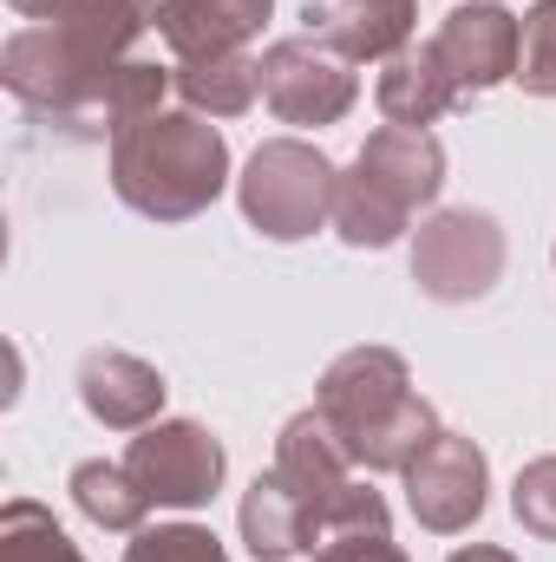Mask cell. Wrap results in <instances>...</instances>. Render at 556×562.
<instances>
[{"label":"cell","mask_w":556,"mask_h":562,"mask_svg":"<svg viewBox=\"0 0 556 562\" xmlns=\"http://www.w3.org/2000/svg\"><path fill=\"white\" fill-rule=\"evenodd\" d=\"M400 477H407L413 517L432 537H458V530H471V524L485 517V484H491V471H485V451H478L465 431H445V425H438L413 458H407Z\"/></svg>","instance_id":"obj_9"},{"label":"cell","mask_w":556,"mask_h":562,"mask_svg":"<svg viewBox=\"0 0 556 562\" xmlns=\"http://www.w3.org/2000/svg\"><path fill=\"white\" fill-rule=\"evenodd\" d=\"M419 46H425L432 72L445 79V92H452L458 105H471L478 92H491V86L518 79L524 20H518V13H504V7H491V0H465V7H452V13L438 20V33H432V40H419Z\"/></svg>","instance_id":"obj_7"},{"label":"cell","mask_w":556,"mask_h":562,"mask_svg":"<svg viewBox=\"0 0 556 562\" xmlns=\"http://www.w3.org/2000/svg\"><path fill=\"white\" fill-rule=\"evenodd\" d=\"M308 33L347 59H393L413 46V0H308Z\"/></svg>","instance_id":"obj_15"},{"label":"cell","mask_w":556,"mask_h":562,"mask_svg":"<svg viewBox=\"0 0 556 562\" xmlns=\"http://www.w3.org/2000/svg\"><path fill=\"white\" fill-rule=\"evenodd\" d=\"M445 190V144L432 132L380 125L334 183V229L347 249H393Z\"/></svg>","instance_id":"obj_4"},{"label":"cell","mask_w":556,"mask_h":562,"mask_svg":"<svg viewBox=\"0 0 556 562\" xmlns=\"http://www.w3.org/2000/svg\"><path fill=\"white\" fill-rule=\"evenodd\" d=\"M374 99H380V119H387V125H407V132H425V125H438L445 112H458V99H452L445 79L432 72L425 46H407V53L387 59Z\"/></svg>","instance_id":"obj_18"},{"label":"cell","mask_w":556,"mask_h":562,"mask_svg":"<svg viewBox=\"0 0 556 562\" xmlns=\"http://www.w3.org/2000/svg\"><path fill=\"white\" fill-rule=\"evenodd\" d=\"M125 464H132V477L151 491V504H164V510H197V504H210V497L223 491V471H230L223 445H216L197 419L144 425L138 438H132V451H125Z\"/></svg>","instance_id":"obj_10"},{"label":"cell","mask_w":556,"mask_h":562,"mask_svg":"<svg viewBox=\"0 0 556 562\" xmlns=\"http://www.w3.org/2000/svg\"><path fill=\"white\" fill-rule=\"evenodd\" d=\"M0 562H86V557H79V543L53 524L46 504L13 497V504L0 510Z\"/></svg>","instance_id":"obj_20"},{"label":"cell","mask_w":556,"mask_h":562,"mask_svg":"<svg viewBox=\"0 0 556 562\" xmlns=\"http://www.w3.org/2000/svg\"><path fill=\"white\" fill-rule=\"evenodd\" d=\"M79 406L105 431H144L164 413V373L138 360V353H119V347H99L79 360Z\"/></svg>","instance_id":"obj_12"},{"label":"cell","mask_w":556,"mask_h":562,"mask_svg":"<svg viewBox=\"0 0 556 562\" xmlns=\"http://www.w3.org/2000/svg\"><path fill=\"white\" fill-rule=\"evenodd\" d=\"M73 504L99 524V530H132L138 537L144 517H151V491L132 477V464H105V458H86L73 471Z\"/></svg>","instance_id":"obj_19"},{"label":"cell","mask_w":556,"mask_h":562,"mask_svg":"<svg viewBox=\"0 0 556 562\" xmlns=\"http://www.w3.org/2000/svg\"><path fill=\"white\" fill-rule=\"evenodd\" d=\"M334 183H341V170L314 144L269 138L256 144V157L243 164L236 196H243L249 229H263L269 243H301L321 223H334Z\"/></svg>","instance_id":"obj_5"},{"label":"cell","mask_w":556,"mask_h":562,"mask_svg":"<svg viewBox=\"0 0 556 562\" xmlns=\"http://www.w3.org/2000/svg\"><path fill=\"white\" fill-rule=\"evenodd\" d=\"M276 477L288 484V491H301L308 504H314V517L327 524V504L360 477L354 471V458L341 451V438L327 431V419L308 406V413H294V419L281 425V438H276ZM327 537V530H321Z\"/></svg>","instance_id":"obj_14"},{"label":"cell","mask_w":556,"mask_h":562,"mask_svg":"<svg viewBox=\"0 0 556 562\" xmlns=\"http://www.w3.org/2000/svg\"><path fill=\"white\" fill-rule=\"evenodd\" d=\"M518 86L556 99V0H537L524 13V53H518Z\"/></svg>","instance_id":"obj_22"},{"label":"cell","mask_w":556,"mask_h":562,"mask_svg":"<svg viewBox=\"0 0 556 562\" xmlns=\"http://www.w3.org/2000/svg\"><path fill=\"white\" fill-rule=\"evenodd\" d=\"M170 92L184 99V112H210V119H243L263 99V59L256 53H216V59H177L170 66Z\"/></svg>","instance_id":"obj_17"},{"label":"cell","mask_w":556,"mask_h":562,"mask_svg":"<svg viewBox=\"0 0 556 562\" xmlns=\"http://www.w3.org/2000/svg\"><path fill=\"white\" fill-rule=\"evenodd\" d=\"M314 413L341 438L354 471H407V458L438 431L432 406L419 400V386H413V367L393 347L341 353L321 373V386H314Z\"/></svg>","instance_id":"obj_3"},{"label":"cell","mask_w":556,"mask_h":562,"mask_svg":"<svg viewBox=\"0 0 556 562\" xmlns=\"http://www.w3.org/2000/svg\"><path fill=\"white\" fill-rule=\"evenodd\" d=\"M125 562H230V557L203 524H157V530L132 537Z\"/></svg>","instance_id":"obj_21"},{"label":"cell","mask_w":556,"mask_h":562,"mask_svg":"<svg viewBox=\"0 0 556 562\" xmlns=\"http://www.w3.org/2000/svg\"><path fill=\"white\" fill-rule=\"evenodd\" d=\"M445 562H518L511 550H491V543H471V550H452Z\"/></svg>","instance_id":"obj_25"},{"label":"cell","mask_w":556,"mask_h":562,"mask_svg":"<svg viewBox=\"0 0 556 562\" xmlns=\"http://www.w3.org/2000/svg\"><path fill=\"white\" fill-rule=\"evenodd\" d=\"M230 183V144L203 112H144L112 138V190L151 223L203 216Z\"/></svg>","instance_id":"obj_2"},{"label":"cell","mask_w":556,"mask_h":562,"mask_svg":"<svg viewBox=\"0 0 556 562\" xmlns=\"http://www.w3.org/2000/svg\"><path fill=\"white\" fill-rule=\"evenodd\" d=\"M243 543H249L256 562H288V557H301V550L314 557L321 550V517H314V504L301 491H288L269 471L243 497Z\"/></svg>","instance_id":"obj_16"},{"label":"cell","mask_w":556,"mask_h":562,"mask_svg":"<svg viewBox=\"0 0 556 562\" xmlns=\"http://www.w3.org/2000/svg\"><path fill=\"white\" fill-rule=\"evenodd\" d=\"M263 99L281 125H341L360 99V79L347 53L314 33H294L263 53Z\"/></svg>","instance_id":"obj_8"},{"label":"cell","mask_w":556,"mask_h":562,"mask_svg":"<svg viewBox=\"0 0 556 562\" xmlns=\"http://www.w3.org/2000/svg\"><path fill=\"white\" fill-rule=\"evenodd\" d=\"M511 510H518V524H524L531 537L556 543V451L551 458H531V464L518 471V484H511Z\"/></svg>","instance_id":"obj_23"},{"label":"cell","mask_w":556,"mask_h":562,"mask_svg":"<svg viewBox=\"0 0 556 562\" xmlns=\"http://www.w3.org/2000/svg\"><path fill=\"white\" fill-rule=\"evenodd\" d=\"M413 281L425 301H485L504 281V229L485 210H432L413 243Z\"/></svg>","instance_id":"obj_6"},{"label":"cell","mask_w":556,"mask_h":562,"mask_svg":"<svg viewBox=\"0 0 556 562\" xmlns=\"http://www.w3.org/2000/svg\"><path fill=\"white\" fill-rule=\"evenodd\" d=\"M276 0H157V40L177 59H216L249 53Z\"/></svg>","instance_id":"obj_13"},{"label":"cell","mask_w":556,"mask_h":562,"mask_svg":"<svg viewBox=\"0 0 556 562\" xmlns=\"http://www.w3.org/2000/svg\"><path fill=\"white\" fill-rule=\"evenodd\" d=\"M314 562H407V550L387 530H347V537H327Z\"/></svg>","instance_id":"obj_24"},{"label":"cell","mask_w":556,"mask_h":562,"mask_svg":"<svg viewBox=\"0 0 556 562\" xmlns=\"http://www.w3.org/2000/svg\"><path fill=\"white\" fill-rule=\"evenodd\" d=\"M0 86L46 125L73 132V138H119L132 119L164 112L170 92V66L125 59V66H99L86 59L73 40H59L53 26H20L0 46Z\"/></svg>","instance_id":"obj_1"},{"label":"cell","mask_w":556,"mask_h":562,"mask_svg":"<svg viewBox=\"0 0 556 562\" xmlns=\"http://www.w3.org/2000/svg\"><path fill=\"white\" fill-rule=\"evenodd\" d=\"M20 20L53 26L99 66H125L132 46L157 26V0H7Z\"/></svg>","instance_id":"obj_11"}]
</instances>
